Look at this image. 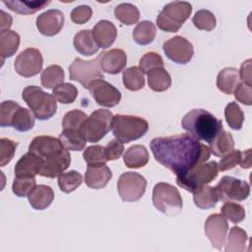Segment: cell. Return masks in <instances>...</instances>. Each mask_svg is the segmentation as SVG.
Masks as SVG:
<instances>
[{
    "instance_id": "cell-32",
    "label": "cell",
    "mask_w": 252,
    "mask_h": 252,
    "mask_svg": "<svg viewBox=\"0 0 252 252\" xmlns=\"http://www.w3.org/2000/svg\"><path fill=\"white\" fill-rule=\"evenodd\" d=\"M157 34L155 24L150 21L140 22L133 30V39L140 45H147L154 41Z\"/></svg>"
},
{
    "instance_id": "cell-7",
    "label": "cell",
    "mask_w": 252,
    "mask_h": 252,
    "mask_svg": "<svg viewBox=\"0 0 252 252\" xmlns=\"http://www.w3.org/2000/svg\"><path fill=\"white\" fill-rule=\"evenodd\" d=\"M218 162L213 160L207 163H202L184 174L177 175L176 183L179 187L193 193L201 186L212 182L218 176Z\"/></svg>"
},
{
    "instance_id": "cell-22",
    "label": "cell",
    "mask_w": 252,
    "mask_h": 252,
    "mask_svg": "<svg viewBox=\"0 0 252 252\" xmlns=\"http://www.w3.org/2000/svg\"><path fill=\"white\" fill-rule=\"evenodd\" d=\"M92 34L98 48L110 47L117 37L116 27L107 20H101L92 30Z\"/></svg>"
},
{
    "instance_id": "cell-36",
    "label": "cell",
    "mask_w": 252,
    "mask_h": 252,
    "mask_svg": "<svg viewBox=\"0 0 252 252\" xmlns=\"http://www.w3.org/2000/svg\"><path fill=\"white\" fill-rule=\"evenodd\" d=\"M64 71L59 65H50L46 67L40 76L41 85L46 89H54L55 87L63 84Z\"/></svg>"
},
{
    "instance_id": "cell-29",
    "label": "cell",
    "mask_w": 252,
    "mask_h": 252,
    "mask_svg": "<svg viewBox=\"0 0 252 252\" xmlns=\"http://www.w3.org/2000/svg\"><path fill=\"white\" fill-rule=\"evenodd\" d=\"M193 200L198 208L207 210L214 208L218 203L219 198L215 187L203 185L193 192Z\"/></svg>"
},
{
    "instance_id": "cell-42",
    "label": "cell",
    "mask_w": 252,
    "mask_h": 252,
    "mask_svg": "<svg viewBox=\"0 0 252 252\" xmlns=\"http://www.w3.org/2000/svg\"><path fill=\"white\" fill-rule=\"evenodd\" d=\"M192 22L194 26L203 31H213L216 27L217 20L215 15L209 11V10H199L195 13V15L192 18Z\"/></svg>"
},
{
    "instance_id": "cell-55",
    "label": "cell",
    "mask_w": 252,
    "mask_h": 252,
    "mask_svg": "<svg viewBox=\"0 0 252 252\" xmlns=\"http://www.w3.org/2000/svg\"><path fill=\"white\" fill-rule=\"evenodd\" d=\"M251 149H248L244 152H241V161L240 166L242 168H250L251 167Z\"/></svg>"
},
{
    "instance_id": "cell-15",
    "label": "cell",
    "mask_w": 252,
    "mask_h": 252,
    "mask_svg": "<svg viewBox=\"0 0 252 252\" xmlns=\"http://www.w3.org/2000/svg\"><path fill=\"white\" fill-rule=\"evenodd\" d=\"M228 230V223L225 218L220 214L209 216L205 222V233L210 239L212 246L217 250H221Z\"/></svg>"
},
{
    "instance_id": "cell-45",
    "label": "cell",
    "mask_w": 252,
    "mask_h": 252,
    "mask_svg": "<svg viewBox=\"0 0 252 252\" xmlns=\"http://www.w3.org/2000/svg\"><path fill=\"white\" fill-rule=\"evenodd\" d=\"M36 186L34 177H15L12 184V191L18 197L29 195Z\"/></svg>"
},
{
    "instance_id": "cell-20",
    "label": "cell",
    "mask_w": 252,
    "mask_h": 252,
    "mask_svg": "<svg viewBox=\"0 0 252 252\" xmlns=\"http://www.w3.org/2000/svg\"><path fill=\"white\" fill-rule=\"evenodd\" d=\"M43 165V158L29 152L17 161L14 172L16 177H34L40 173Z\"/></svg>"
},
{
    "instance_id": "cell-43",
    "label": "cell",
    "mask_w": 252,
    "mask_h": 252,
    "mask_svg": "<svg viewBox=\"0 0 252 252\" xmlns=\"http://www.w3.org/2000/svg\"><path fill=\"white\" fill-rule=\"evenodd\" d=\"M221 215L233 223H239L245 219L244 208L236 203L227 201L221 207Z\"/></svg>"
},
{
    "instance_id": "cell-47",
    "label": "cell",
    "mask_w": 252,
    "mask_h": 252,
    "mask_svg": "<svg viewBox=\"0 0 252 252\" xmlns=\"http://www.w3.org/2000/svg\"><path fill=\"white\" fill-rule=\"evenodd\" d=\"M139 68L143 73L148 74L154 69L163 68V60L159 54L156 52H148L140 59Z\"/></svg>"
},
{
    "instance_id": "cell-54",
    "label": "cell",
    "mask_w": 252,
    "mask_h": 252,
    "mask_svg": "<svg viewBox=\"0 0 252 252\" xmlns=\"http://www.w3.org/2000/svg\"><path fill=\"white\" fill-rule=\"evenodd\" d=\"M238 72H239L240 80L243 83L251 85V59L244 61L241 64L240 71H238Z\"/></svg>"
},
{
    "instance_id": "cell-23",
    "label": "cell",
    "mask_w": 252,
    "mask_h": 252,
    "mask_svg": "<svg viewBox=\"0 0 252 252\" xmlns=\"http://www.w3.org/2000/svg\"><path fill=\"white\" fill-rule=\"evenodd\" d=\"M240 81L238 70L233 67H227L218 74L217 87L223 94H231L241 83Z\"/></svg>"
},
{
    "instance_id": "cell-30",
    "label": "cell",
    "mask_w": 252,
    "mask_h": 252,
    "mask_svg": "<svg viewBox=\"0 0 252 252\" xmlns=\"http://www.w3.org/2000/svg\"><path fill=\"white\" fill-rule=\"evenodd\" d=\"M20 45V35L14 31L0 32V55L2 62L5 58L12 57Z\"/></svg>"
},
{
    "instance_id": "cell-17",
    "label": "cell",
    "mask_w": 252,
    "mask_h": 252,
    "mask_svg": "<svg viewBox=\"0 0 252 252\" xmlns=\"http://www.w3.org/2000/svg\"><path fill=\"white\" fill-rule=\"evenodd\" d=\"M71 162V156L68 150L64 149L60 153L43 159V165L39 175L55 178L65 171Z\"/></svg>"
},
{
    "instance_id": "cell-41",
    "label": "cell",
    "mask_w": 252,
    "mask_h": 252,
    "mask_svg": "<svg viewBox=\"0 0 252 252\" xmlns=\"http://www.w3.org/2000/svg\"><path fill=\"white\" fill-rule=\"evenodd\" d=\"M52 94L55 99L63 104L74 102L78 95L77 88L70 83H63L52 90Z\"/></svg>"
},
{
    "instance_id": "cell-53",
    "label": "cell",
    "mask_w": 252,
    "mask_h": 252,
    "mask_svg": "<svg viewBox=\"0 0 252 252\" xmlns=\"http://www.w3.org/2000/svg\"><path fill=\"white\" fill-rule=\"evenodd\" d=\"M234 97L245 105L252 104V88L251 85L241 82L234 91Z\"/></svg>"
},
{
    "instance_id": "cell-11",
    "label": "cell",
    "mask_w": 252,
    "mask_h": 252,
    "mask_svg": "<svg viewBox=\"0 0 252 252\" xmlns=\"http://www.w3.org/2000/svg\"><path fill=\"white\" fill-rule=\"evenodd\" d=\"M219 201H243L250 194V185L232 176H223L215 187Z\"/></svg>"
},
{
    "instance_id": "cell-6",
    "label": "cell",
    "mask_w": 252,
    "mask_h": 252,
    "mask_svg": "<svg viewBox=\"0 0 252 252\" xmlns=\"http://www.w3.org/2000/svg\"><path fill=\"white\" fill-rule=\"evenodd\" d=\"M153 204L166 216H177L182 210V198L179 191L171 184L159 182L153 189Z\"/></svg>"
},
{
    "instance_id": "cell-13",
    "label": "cell",
    "mask_w": 252,
    "mask_h": 252,
    "mask_svg": "<svg viewBox=\"0 0 252 252\" xmlns=\"http://www.w3.org/2000/svg\"><path fill=\"white\" fill-rule=\"evenodd\" d=\"M162 49L169 60L178 64L188 63L194 55L192 43L180 35L173 36L165 41L162 44Z\"/></svg>"
},
{
    "instance_id": "cell-2",
    "label": "cell",
    "mask_w": 252,
    "mask_h": 252,
    "mask_svg": "<svg viewBox=\"0 0 252 252\" xmlns=\"http://www.w3.org/2000/svg\"><path fill=\"white\" fill-rule=\"evenodd\" d=\"M182 128L198 141L210 143L222 129L221 120L206 109H192L184 115Z\"/></svg>"
},
{
    "instance_id": "cell-50",
    "label": "cell",
    "mask_w": 252,
    "mask_h": 252,
    "mask_svg": "<svg viewBox=\"0 0 252 252\" xmlns=\"http://www.w3.org/2000/svg\"><path fill=\"white\" fill-rule=\"evenodd\" d=\"M241 161V152L239 150H231L226 155L222 156L220 160L218 163L219 170L225 171L235 167L237 164H240Z\"/></svg>"
},
{
    "instance_id": "cell-14",
    "label": "cell",
    "mask_w": 252,
    "mask_h": 252,
    "mask_svg": "<svg viewBox=\"0 0 252 252\" xmlns=\"http://www.w3.org/2000/svg\"><path fill=\"white\" fill-rule=\"evenodd\" d=\"M89 91L95 102L101 106L113 107L121 100V93L103 79L94 81Z\"/></svg>"
},
{
    "instance_id": "cell-10",
    "label": "cell",
    "mask_w": 252,
    "mask_h": 252,
    "mask_svg": "<svg viewBox=\"0 0 252 252\" xmlns=\"http://www.w3.org/2000/svg\"><path fill=\"white\" fill-rule=\"evenodd\" d=\"M147 180L137 172L128 171L122 173L117 181V191L122 201L136 202L146 192Z\"/></svg>"
},
{
    "instance_id": "cell-48",
    "label": "cell",
    "mask_w": 252,
    "mask_h": 252,
    "mask_svg": "<svg viewBox=\"0 0 252 252\" xmlns=\"http://www.w3.org/2000/svg\"><path fill=\"white\" fill-rule=\"evenodd\" d=\"M21 107V105L13 100H5L0 105V125L2 127L11 126L12 118L16 110Z\"/></svg>"
},
{
    "instance_id": "cell-52",
    "label": "cell",
    "mask_w": 252,
    "mask_h": 252,
    "mask_svg": "<svg viewBox=\"0 0 252 252\" xmlns=\"http://www.w3.org/2000/svg\"><path fill=\"white\" fill-rule=\"evenodd\" d=\"M124 151V145L121 141L117 139H113L107 143V145L104 147V153L105 158L107 161L109 160H115L121 157Z\"/></svg>"
},
{
    "instance_id": "cell-19",
    "label": "cell",
    "mask_w": 252,
    "mask_h": 252,
    "mask_svg": "<svg viewBox=\"0 0 252 252\" xmlns=\"http://www.w3.org/2000/svg\"><path fill=\"white\" fill-rule=\"evenodd\" d=\"M100 69L105 73L116 75L120 73L127 64V56L124 50L114 48L99 54Z\"/></svg>"
},
{
    "instance_id": "cell-16",
    "label": "cell",
    "mask_w": 252,
    "mask_h": 252,
    "mask_svg": "<svg viewBox=\"0 0 252 252\" xmlns=\"http://www.w3.org/2000/svg\"><path fill=\"white\" fill-rule=\"evenodd\" d=\"M36 28L38 32L46 36L57 34L63 28L64 15L60 10L50 9L36 18Z\"/></svg>"
},
{
    "instance_id": "cell-1",
    "label": "cell",
    "mask_w": 252,
    "mask_h": 252,
    "mask_svg": "<svg viewBox=\"0 0 252 252\" xmlns=\"http://www.w3.org/2000/svg\"><path fill=\"white\" fill-rule=\"evenodd\" d=\"M150 148L156 160L176 176L205 163L211 156L210 148L189 134L155 138Z\"/></svg>"
},
{
    "instance_id": "cell-5",
    "label": "cell",
    "mask_w": 252,
    "mask_h": 252,
    "mask_svg": "<svg viewBox=\"0 0 252 252\" xmlns=\"http://www.w3.org/2000/svg\"><path fill=\"white\" fill-rule=\"evenodd\" d=\"M192 13L189 2L173 1L166 4L157 17L158 27L164 32H176Z\"/></svg>"
},
{
    "instance_id": "cell-40",
    "label": "cell",
    "mask_w": 252,
    "mask_h": 252,
    "mask_svg": "<svg viewBox=\"0 0 252 252\" xmlns=\"http://www.w3.org/2000/svg\"><path fill=\"white\" fill-rule=\"evenodd\" d=\"M224 116L228 126L233 130H240L244 121V113L239 105L231 101L224 108Z\"/></svg>"
},
{
    "instance_id": "cell-49",
    "label": "cell",
    "mask_w": 252,
    "mask_h": 252,
    "mask_svg": "<svg viewBox=\"0 0 252 252\" xmlns=\"http://www.w3.org/2000/svg\"><path fill=\"white\" fill-rule=\"evenodd\" d=\"M17 143L8 139V138H1L0 139V165L5 166L9 163L12 158H14Z\"/></svg>"
},
{
    "instance_id": "cell-4",
    "label": "cell",
    "mask_w": 252,
    "mask_h": 252,
    "mask_svg": "<svg viewBox=\"0 0 252 252\" xmlns=\"http://www.w3.org/2000/svg\"><path fill=\"white\" fill-rule=\"evenodd\" d=\"M112 133L122 143H130L142 138L149 130V123L142 117L134 115H115Z\"/></svg>"
},
{
    "instance_id": "cell-21",
    "label": "cell",
    "mask_w": 252,
    "mask_h": 252,
    "mask_svg": "<svg viewBox=\"0 0 252 252\" xmlns=\"http://www.w3.org/2000/svg\"><path fill=\"white\" fill-rule=\"evenodd\" d=\"M112 177V172L105 163L88 165L85 173V183L92 189H102Z\"/></svg>"
},
{
    "instance_id": "cell-28",
    "label": "cell",
    "mask_w": 252,
    "mask_h": 252,
    "mask_svg": "<svg viewBox=\"0 0 252 252\" xmlns=\"http://www.w3.org/2000/svg\"><path fill=\"white\" fill-rule=\"evenodd\" d=\"M234 141L230 133L221 129L219 134L209 143L211 153L217 157H222L233 150Z\"/></svg>"
},
{
    "instance_id": "cell-34",
    "label": "cell",
    "mask_w": 252,
    "mask_h": 252,
    "mask_svg": "<svg viewBox=\"0 0 252 252\" xmlns=\"http://www.w3.org/2000/svg\"><path fill=\"white\" fill-rule=\"evenodd\" d=\"M49 3L50 1H3V4L11 11L21 15L33 14L46 7Z\"/></svg>"
},
{
    "instance_id": "cell-25",
    "label": "cell",
    "mask_w": 252,
    "mask_h": 252,
    "mask_svg": "<svg viewBox=\"0 0 252 252\" xmlns=\"http://www.w3.org/2000/svg\"><path fill=\"white\" fill-rule=\"evenodd\" d=\"M58 139L68 151H82L87 142L82 129H63Z\"/></svg>"
},
{
    "instance_id": "cell-24",
    "label": "cell",
    "mask_w": 252,
    "mask_h": 252,
    "mask_svg": "<svg viewBox=\"0 0 252 252\" xmlns=\"http://www.w3.org/2000/svg\"><path fill=\"white\" fill-rule=\"evenodd\" d=\"M54 199V192L47 185H37L28 195L31 206L35 210H44L50 206Z\"/></svg>"
},
{
    "instance_id": "cell-3",
    "label": "cell",
    "mask_w": 252,
    "mask_h": 252,
    "mask_svg": "<svg viewBox=\"0 0 252 252\" xmlns=\"http://www.w3.org/2000/svg\"><path fill=\"white\" fill-rule=\"evenodd\" d=\"M22 97L31 108L35 118L46 120L56 113L57 102L53 94L43 92L37 86H29L24 89Z\"/></svg>"
},
{
    "instance_id": "cell-12",
    "label": "cell",
    "mask_w": 252,
    "mask_h": 252,
    "mask_svg": "<svg viewBox=\"0 0 252 252\" xmlns=\"http://www.w3.org/2000/svg\"><path fill=\"white\" fill-rule=\"evenodd\" d=\"M43 65V59L40 51L36 48L29 47L22 51L16 58L14 68L16 72L25 78L37 75Z\"/></svg>"
},
{
    "instance_id": "cell-38",
    "label": "cell",
    "mask_w": 252,
    "mask_h": 252,
    "mask_svg": "<svg viewBox=\"0 0 252 252\" xmlns=\"http://www.w3.org/2000/svg\"><path fill=\"white\" fill-rule=\"evenodd\" d=\"M122 80L123 85L129 91L136 92L143 89L145 86L144 73L141 71L139 67L136 66L129 67L125 71H123Z\"/></svg>"
},
{
    "instance_id": "cell-18",
    "label": "cell",
    "mask_w": 252,
    "mask_h": 252,
    "mask_svg": "<svg viewBox=\"0 0 252 252\" xmlns=\"http://www.w3.org/2000/svg\"><path fill=\"white\" fill-rule=\"evenodd\" d=\"M64 150L60 140L51 136H37L29 146V152L44 158L52 157Z\"/></svg>"
},
{
    "instance_id": "cell-33",
    "label": "cell",
    "mask_w": 252,
    "mask_h": 252,
    "mask_svg": "<svg viewBox=\"0 0 252 252\" xmlns=\"http://www.w3.org/2000/svg\"><path fill=\"white\" fill-rule=\"evenodd\" d=\"M148 85L155 92H164L171 86V77L164 68H157L149 72Z\"/></svg>"
},
{
    "instance_id": "cell-31",
    "label": "cell",
    "mask_w": 252,
    "mask_h": 252,
    "mask_svg": "<svg viewBox=\"0 0 252 252\" xmlns=\"http://www.w3.org/2000/svg\"><path fill=\"white\" fill-rule=\"evenodd\" d=\"M247 233L239 226H233L230 228L226 242L225 252H243L246 250L247 244Z\"/></svg>"
},
{
    "instance_id": "cell-9",
    "label": "cell",
    "mask_w": 252,
    "mask_h": 252,
    "mask_svg": "<svg viewBox=\"0 0 252 252\" xmlns=\"http://www.w3.org/2000/svg\"><path fill=\"white\" fill-rule=\"evenodd\" d=\"M69 76L72 81H76L85 89H89L94 81L103 79L99 58L96 57L88 61L81 58H75L69 66Z\"/></svg>"
},
{
    "instance_id": "cell-51",
    "label": "cell",
    "mask_w": 252,
    "mask_h": 252,
    "mask_svg": "<svg viewBox=\"0 0 252 252\" xmlns=\"http://www.w3.org/2000/svg\"><path fill=\"white\" fill-rule=\"evenodd\" d=\"M92 15H93V10L90 6L81 5L73 9L70 17L73 23L78 25H83V24H86L88 21H90V19L92 18Z\"/></svg>"
},
{
    "instance_id": "cell-37",
    "label": "cell",
    "mask_w": 252,
    "mask_h": 252,
    "mask_svg": "<svg viewBox=\"0 0 252 252\" xmlns=\"http://www.w3.org/2000/svg\"><path fill=\"white\" fill-rule=\"evenodd\" d=\"M115 18L124 25L131 26L140 19V12L136 6L131 3H121L114 9Z\"/></svg>"
},
{
    "instance_id": "cell-39",
    "label": "cell",
    "mask_w": 252,
    "mask_h": 252,
    "mask_svg": "<svg viewBox=\"0 0 252 252\" xmlns=\"http://www.w3.org/2000/svg\"><path fill=\"white\" fill-rule=\"evenodd\" d=\"M83 181L81 173L76 170L63 172L58 176V186L64 193H71L76 190Z\"/></svg>"
},
{
    "instance_id": "cell-46",
    "label": "cell",
    "mask_w": 252,
    "mask_h": 252,
    "mask_svg": "<svg viewBox=\"0 0 252 252\" xmlns=\"http://www.w3.org/2000/svg\"><path fill=\"white\" fill-rule=\"evenodd\" d=\"M83 158L88 165L101 164L107 161L105 158L104 148L99 145L88 147L83 153Z\"/></svg>"
},
{
    "instance_id": "cell-35",
    "label": "cell",
    "mask_w": 252,
    "mask_h": 252,
    "mask_svg": "<svg viewBox=\"0 0 252 252\" xmlns=\"http://www.w3.org/2000/svg\"><path fill=\"white\" fill-rule=\"evenodd\" d=\"M34 119L35 116L32 110H29L28 108L21 106L16 110L12 118L11 126L14 127L17 131L26 132L32 129L35 122Z\"/></svg>"
},
{
    "instance_id": "cell-27",
    "label": "cell",
    "mask_w": 252,
    "mask_h": 252,
    "mask_svg": "<svg viewBox=\"0 0 252 252\" xmlns=\"http://www.w3.org/2000/svg\"><path fill=\"white\" fill-rule=\"evenodd\" d=\"M73 45L75 49L85 56H91L97 52L98 46L94 42L92 34V31L82 30L75 34Z\"/></svg>"
},
{
    "instance_id": "cell-44",
    "label": "cell",
    "mask_w": 252,
    "mask_h": 252,
    "mask_svg": "<svg viewBox=\"0 0 252 252\" xmlns=\"http://www.w3.org/2000/svg\"><path fill=\"white\" fill-rule=\"evenodd\" d=\"M87 114L80 109H73L68 111L62 120L63 129H82V126L86 119Z\"/></svg>"
},
{
    "instance_id": "cell-26",
    "label": "cell",
    "mask_w": 252,
    "mask_h": 252,
    "mask_svg": "<svg viewBox=\"0 0 252 252\" xmlns=\"http://www.w3.org/2000/svg\"><path fill=\"white\" fill-rule=\"evenodd\" d=\"M123 160L125 165L129 168L143 167L149 161L148 150L142 145H134L126 150Z\"/></svg>"
},
{
    "instance_id": "cell-56",
    "label": "cell",
    "mask_w": 252,
    "mask_h": 252,
    "mask_svg": "<svg viewBox=\"0 0 252 252\" xmlns=\"http://www.w3.org/2000/svg\"><path fill=\"white\" fill-rule=\"evenodd\" d=\"M1 32L8 31L12 26V17L4 11H1Z\"/></svg>"
},
{
    "instance_id": "cell-8",
    "label": "cell",
    "mask_w": 252,
    "mask_h": 252,
    "mask_svg": "<svg viewBox=\"0 0 252 252\" xmlns=\"http://www.w3.org/2000/svg\"><path fill=\"white\" fill-rule=\"evenodd\" d=\"M113 117V114L107 109L94 110L82 126L87 142L96 143L100 141L111 129Z\"/></svg>"
}]
</instances>
